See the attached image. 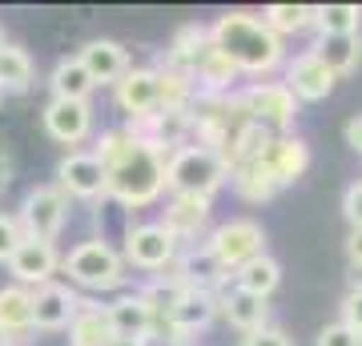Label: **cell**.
I'll list each match as a JSON object with an SVG mask.
<instances>
[{
	"instance_id": "1",
	"label": "cell",
	"mask_w": 362,
	"mask_h": 346,
	"mask_svg": "<svg viewBox=\"0 0 362 346\" xmlns=\"http://www.w3.org/2000/svg\"><path fill=\"white\" fill-rule=\"evenodd\" d=\"M93 154L109 169V197L125 209H145L165 193V154L145 145L129 125L105 129Z\"/></svg>"
},
{
	"instance_id": "2",
	"label": "cell",
	"mask_w": 362,
	"mask_h": 346,
	"mask_svg": "<svg viewBox=\"0 0 362 346\" xmlns=\"http://www.w3.org/2000/svg\"><path fill=\"white\" fill-rule=\"evenodd\" d=\"M209 37H214V49H218L242 77L262 81L266 73H274L286 57L282 37L254 13H221L218 21L209 25Z\"/></svg>"
},
{
	"instance_id": "3",
	"label": "cell",
	"mask_w": 362,
	"mask_h": 346,
	"mask_svg": "<svg viewBox=\"0 0 362 346\" xmlns=\"http://www.w3.org/2000/svg\"><path fill=\"white\" fill-rule=\"evenodd\" d=\"M194 117V145L218 149L221 157L230 154V145L238 142V133L250 125V109L242 101V93H197V101L189 105Z\"/></svg>"
},
{
	"instance_id": "4",
	"label": "cell",
	"mask_w": 362,
	"mask_h": 346,
	"mask_svg": "<svg viewBox=\"0 0 362 346\" xmlns=\"http://www.w3.org/2000/svg\"><path fill=\"white\" fill-rule=\"evenodd\" d=\"M226 181H233L230 161L218 149H206V145H185L177 154H169V161H165V190L169 193L214 197Z\"/></svg>"
},
{
	"instance_id": "5",
	"label": "cell",
	"mask_w": 362,
	"mask_h": 346,
	"mask_svg": "<svg viewBox=\"0 0 362 346\" xmlns=\"http://www.w3.org/2000/svg\"><path fill=\"white\" fill-rule=\"evenodd\" d=\"M125 254H117L109 242H101V238H89V242L73 246L65 254V274L69 282H77L81 290H117V286H125Z\"/></svg>"
},
{
	"instance_id": "6",
	"label": "cell",
	"mask_w": 362,
	"mask_h": 346,
	"mask_svg": "<svg viewBox=\"0 0 362 346\" xmlns=\"http://www.w3.org/2000/svg\"><path fill=\"white\" fill-rule=\"evenodd\" d=\"M206 250L226 274H238L246 262L266 254V230L254 218H230L206 238Z\"/></svg>"
},
{
	"instance_id": "7",
	"label": "cell",
	"mask_w": 362,
	"mask_h": 346,
	"mask_svg": "<svg viewBox=\"0 0 362 346\" xmlns=\"http://www.w3.org/2000/svg\"><path fill=\"white\" fill-rule=\"evenodd\" d=\"M181 258V242L161 226V221H141L125 230V262L145 274H165Z\"/></svg>"
},
{
	"instance_id": "8",
	"label": "cell",
	"mask_w": 362,
	"mask_h": 346,
	"mask_svg": "<svg viewBox=\"0 0 362 346\" xmlns=\"http://www.w3.org/2000/svg\"><path fill=\"white\" fill-rule=\"evenodd\" d=\"M242 101L250 109V121L274 129L278 137H286L298 121V97L286 81H250L242 89Z\"/></svg>"
},
{
	"instance_id": "9",
	"label": "cell",
	"mask_w": 362,
	"mask_h": 346,
	"mask_svg": "<svg viewBox=\"0 0 362 346\" xmlns=\"http://www.w3.org/2000/svg\"><path fill=\"white\" fill-rule=\"evenodd\" d=\"M21 226H25V238H37V242H57L61 230L69 221V197L61 185H33L21 202Z\"/></svg>"
},
{
	"instance_id": "10",
	"label": "cell",
	"mask_w": 362,
	"mask_h": 346,
	"mask_svg": "<svg viewBox=\"0 0 362 346\" xmlns=\"http://www.w3.org/2000/svg\"><path fill=\"white\" fill-rule=\"evenodd\" d=\"M57 185L65 190V197L93 202V197L109 193V169L93 149H69V157H61V166H57Z\"/></svg>"
},
{
	"instance_id": "11",
	"label": "cell",
	"mask_w": 362,
	"mask_h": 346,
	"mask_svg": "<svg viewBox=\"0 0 362 346\" xmlns=\"http://www.w3.org/2000/svg\"><path fill=\"white\" fill-rule=\"evenodd\" d=\"M218 314H221V294H214V290H194V286H189V290L181 294L177 306L161 318V330L169 334V342L177 346V342H185V338H194L197 330H206Z\"/></svg>"
},
{
	"instance_id": "12",
	"label": "cell",
	"mask_w": 362,
	"mask_h": 346,
	"mask_svg": "<svg viewBox=\"0 0 362 346\" xmlns=\"http://www.w3.org/2000/svg\"><path fill=\"white\" fill-rule=\"evenodd\" d=\"M286 85L298 101H326L338 85V73L314 49H306L286 61Z\"/></svg>"
},
{
	"instance_id": "13",
	"label": "cell",
	"mask_w": 362,
	"mask_h": 346,
	"mask_svg": "<svg viewBox=\"0 0 362 346\" xmlns=\"http://www.w3.org/2000/svg\"><path fill=\"white\" fill-rule=\"evenodd\" d=\"M129 129L145 145H153L157 154L169 157V154H177V149L189 145V137H194V117H189V109H161V113L145 117V121H133Z\"/></svg>"
},
{
	"instance_id": "14",
	"label": "cell",
	"mask_w": 362,
	"mask_h": 346,
	"mask_svg": "<svg viewBox=\"0 0 362 346\" xmlns=\"http://www.w3.org/2000/svg\"><path fill=\"white\" fill-rule=\"evenodd\" d=\"M117 109L133 121H145V117L161 113V73L157 69H129L121 85H117Z\"/></svg>"
},
{
	"instance_id": "15",
	"label": "cell",
	"mask_w": 362,
	"mask_h": 346,
	"mask_svg": "<svg viewBox=\"0 0 362 346\" xmlns=\"http://www.w3.org/2000/svg\"><path fill=\"white\" fill-rule=\"evenodd\" d=\"M65 266V258L57 254L52 242H37V238H25L21 250L8 262V274L16 278V286H28V290H40V286L52 282V274Z\"/></svg>"
},
{
	"instance_id": "16",
	"label": "cell",
	"mask_w": 362,
	"mask_h": 346,
	"mask_svg": "<svg viewBox=\"0 0 362 346\" xmlns=\"http://www.w3.org/2000/svg\"><path fill=\"white\" fill-rule=\"evenodd\" d=\"M40 125H45V133L52 142L81 145L93 133V109H89V101H61V97H52L40 109Z\"/></svg>"
},
{
	"instance_id": "17",
	"label": "cell",
	"mask_w": 362,
	"mask_h": 346,
	"mask_svg": "<svg viewBox=\"0 0 362 346\" xmlns=\"http://www.w3.org/2000/svg\"><path fill=\"white\" fill-rule=\"evenodd\" d=\"M81 310V298L73 286L65 282H49L33 290V318H37V330H69L73 318Z\"/></svg>"
},
{
	"instance_id": "18",
	"label": "cell",
	"mask_w": 362,
	"mask_h": 346,
	"mask_svg": "<svg viewBox=\"0 0 362 346\" xmlns=\"http://www.w3.org/2000/svg\"><path fill=\"white\" fill-rule=\"evenodd\" d=\"M209 197H197V193H173L169 205L161 209V226H165L177 242H194L197 233L209 226Z\"/></svg>"
},
{
	"instance_id": "19",
	"label": "cell",
	"mask_w": 362,
	"mask_h": 346,
	"mask_svg": "<svg viewBox=\"0 0 362 346\" xmlns=\"http://www.w3.org/2000/svg\"><path fill=\"white\" fill-rule=\"evenodd\" d=\"M77 57L85 61V69H89V77L97 81V85H113V89L121 85V77L133 69V64H129V52L121 49L117 40H109V37L89 40V45H85Z\"/></svg>"
},
{
	"instance_id": "20",
	"label": "cell",
	"mask_w": 362,
	"mask_h": 346,
	"mask_svg": "<svg viewBox=\"0 0 362 346\" xmlns=\"http://www.w3.org/2000/svg\"><path fill=\"white\" fill-rule=\"evenodd\" d=\"M221 314H226V322H230L233 330H242V334H258L270 326L266 298L250 294V290H238V286H226L221 290Z\"/></svg>"
},
{
	"instance_id": "21",
	"label": "cell",
	"mask_w": 362,
	"mask_h": 346,
	"mask_svg": "<svg viewBox=\"0 0 362 346\" xmlns=\"http://www.w3.org/2000/svg\"><path fill=\"white\" fill-rule=\"evenodd\" d=\"M109 318H113V334H121V338H149V334H157V314L153 306L145 302L141 294H121L109 302Z\"/></svg>"
},
{
	"instance_id": "22",
	"label": "cell",
	"mask_w": 362,
	"mask_h": 346,
	"mask_svg": "<svg viewBox=\"0 0 362 346\" xmlns=\"http://www.w3.org/2000/svg\"><path fill=\"white\" fill-rule=\"evenodd\" d=\"M266 166L274 169V178H278V185H294L306 169H310V145L302 142L298 133H286V137H278V142L270 145V154H266Z\"/></svg>"
},
{
	"instance_id": "23",
	"label": "cell",
	"mask_w": 362,
	"mask_h": 346,
	"mask_svg": "<svg viewBox=\"0 0 362 346\" xmlns=\"http://www.w3.org/2000/svg\"><path fill=\"white\" fill-rule=\"evenodd\" d=\"M209 45H214V37H209L206 25H181L177 33H173V40H169V49H165V64L194 77L202 57L209 52Z\"/></svg>"
},
{
	"instance_id": "24",
	"label": "cell",
	"mask_w": 362,
	"mask_h": 346,
	"mask_svg": "<svg viewBox=\"0 0 362 346\" xmlns=\"http://www.w3.org/2000/svg\"><path fill=\"white\" fill-rule=\"evenodd\" d=\"M113 338H117V334H113L109 306L81 298L77 318H73V326H69V346H109Z\"/></svg>"
},
{
	"instance_id": "25",
	"label": "cell",
	"mask_w": 362,
	"mask_h": 346,
	"mask_svg": "<svg viewBox=\"0 0 362 346\" xmlns=\"http://www.w3.org/2000/svg\"><path fill=\"white\" fill-rule=\"evenodd\" d=\"M37 330L33 318V290L28 286H0V334L4 338H21V334Z\"/></svg>"
},
{
	"instance_id": "26",
	"label": "cell",
	"mask_w": 362,
	"mask_h": 346,
	"mask_svg": "<svg viewBox=\"0 0 362 346\" xmlns=\"http://www.w3.org/2000/svg\"><path fill=\"white\" fill-rule=\"evenodd\" d=\"M52 97H61V101H89V93L97 89V81L89 77V69L81 57H65V61H57L52 69Z\"/></svg>"
},
{
	"instance_id": "27",
	"label": "cell",
	"mask_w": 362,
	"mask_h": 346,
	"mask_svg": "<svg viewBox=\"0 0 362 346\" xmlns=\"http://www.w3.org/2000/svg\"><path fill=\"white\" fill-rule=\"evenodd\" d=\"M233 190L242 193L246 202H270L282 185H278L274 169L266 166V157H262V161H246V166L233 169Z\"/></svg>"
},
{
	"instance_id": "28",
	"label": "cell",
	"mask_w": 362,
	"mask_h": 346,
	"mask_svg": "<svg viewBox=\"0 0 362 346\" xmlns=\"http://www.w3.org/2000/svg\"><path fill=\"white\" fill-rule=\"evenodd\" d=\"M278 282H282V266L270 254L254 258V262H246V266L233 274V286L238 290H250V294H258V298H270L278 290Z\"/></svg>"
},
{
	"instance_id": "29",
	"label": "cell",
	"mask_w": 362,
	"mask_h": 346,
	"mask_svg": "<svg viewBox=\"0 0 362 346\" xmlns=\"http://www.w3.org/2000/svg\"><path fill=\"white\" fill-rule=\"evenodd\" d=\"M33 57L21 45H4L0 49V89L4 93H28L33 89Z\"/></svg>"
},
{
	"instance_id": "30",
	"label": "cell",
	"mask_w": 362,
	"mask_h": 346,
	"mask_svg": "<svg viewBox=\"0 0 362 346\" xmlns=\"http://www.w3.org/2000/svg\"><path fill=\"white\" fill-rule=\"evenodd\" d=\"M314 52L334 69L338 77H346L362 64V37H322L314 45Z\"/></svg>"
},
{
	"instance_id": "31",
	"label": "cell",
	"mask_w": 362,
	"mask_h": 346,
	"mask_svg": "<svg viewBox=\"0 0 362 346\" xmlns=\"http://www.w3.org/2000/svg\"><path fill=\"white\" fill-rule=\"evenodd\" d=\"M262 21L278 37H294V33H302V28H310L318 21V8L314 4H266L262 8Z\"/></svg>"
},
{
	"instance_id": "32",
	"label": "cell",
	"mask_w": 362,
	"mask_h": 346,
	"mask_svg": "<svg viewBox=\"0 0 362 346\" xmlns=\"http://www.w3.org/2000/svg\"><path fill=\"white\" fill-rule=\"evenodd\" d=\"M238 77H242V73H238L214 45H209V52L202 57V64H197V73H194V81H197L202 93H233V81Z\"/></svg>"
},
{
	"instance_id": "33",
	"label": "cell",
	"mask_w": 362,
	"mask_h": 346,
	"mask_svg": "<svg viewBox=\"0 0 362 346\" xmlns=\"http://www.w3.org/2000/svg\"><path fill=\"white\" fill-rule=\"evenodd\" d=\"M362 8L358 4H318V21L314 28L322 37H358Z\"/></svg>"
},
{
	"instance_id": "34",
	"label": "cell",
	"mask_w": 362,
	"mask_h": 346,
	"mask_svg": "<svg viewBox=\"0 0 362 346\" xmlns=\"http://www.w3.org/2000/svg\"><path fill=\"white\" fill-rule=\"evenodd\" d=\"M25 242V226L13 214H0V262H13V254Z\"/></svg>"
},
{
	"instance_id": "35",
	"label": "cell",
	"mask_w": 362,
	"mask_h": 346,
	"mask_svg": "<svg viewBox=\"0 0 362 346\" xmlns=\"http://www.w3.org/2000/svg\"><path fill=\"white\" fill-rule=\"evenodd\" d=\"M342 322H346L350 330H358L362 334V274H354L350 278V290L342 294Z\"/></svg>"
},
{
	"instance_id": "36",
	"label": "cell",
	"mask_w": 362,
	"mask_h": 346,
	"mask_svg": "<svg viewBox=\"0 0 362 346\" xmlns=\"http://www.w3.org/2000/svg\"><path fill=\"white\" fill-rule=\"evenodd\" d=\"M318 346H362V334L350 330L346 322L338 318V322H330V326L318 330Z\"/></svg>"
},
{
	"instance_id": "37",
	"label": "cell",
	"mask_w": 362,
	"mask_h": 346,
	"mask_svg": "<svg viewBox=\"0 0 362 346\" xmlns=\"http://www.w3.org/2000/svg\"><path fill=\"white\" fill-rule=\"evenodd\" d=\"M342 214H346L350 230H362V181L346 185V193H342Z\"/></svg>"
},
{
	"instance_id": "38",
	"label": "cell",
	"mask_w": 362,
	"mask_h": 346,
	"mask_svg": "<svg viewBox=\"0 0 362 346\" xmlns=\"http://www.w3.org/2000/svg\"><path fill=\"white\" fill-rule=\"evenodd\" d=\"M242 346H290V338H286V330H278V326H266V330H258V334H246Z\"/></svg>"
},
{
	"instance_id": "39",
	"label": "cell",
	"mask_w": 362,
	"mask_h": 346,
	"mask_svg": "<svg viewBox=\"0 0 362 346\" xmlns=\"http://www.w3.org/2000/svg\"><path fill=\"white\" fill-rule=\"evenodd\" d=\"M346 262L354 274H362V230H350L346 233Z\"/></svg>"
},
{
	"instance_id": "40",
	"label": "cell",
	"mask_w": 362,
	"mask_h": 346,
	"mask_svg": "<svg viewBox=\"0 0 362 346\" xmlns=\"http://www.w3.org/2000/svg\"><path fill=\"white\" fill-rule=\"evenodd\" d=\"M346 145L362 157V113H354V117L346 121Z\"/></svg>"
},
{
	"instance_id": "41",
	"label": "cell",
	"mask_w": 362,
	"mask_h": 346,
	"mask_svg": "<svg viewBox=\"0 0 362 346\" xmlns=\"http://www.w3.org/2000/svg\"><path fill=\"white\" fill-rule=\"evenodd\" d=\"M8 178H13V161H8V154L0 149V193L8 190Z\"/></svg>"
},
{
	"instance_id": "42",
	"label": "cell",
	"mask_w": 362,
	"mask_h": 346,
	"mask_svg": "<svg viewBox=\"0 0 362 346\" xmlns=\"http://www.w3.org/2000/svg\"><path fill=\"white\" fill-rule=\"evenodd\" d=\"M109 346H149V338H121V334H117Z\"/></svg>"
},
{
	"instance_id": "43",
	"label": "cell",
	"mask_w": 362,
	"mask_h": 346,
	"mask_svg": "<svg viewBox=\"0 0 362 346\" xmlns=\"http://www.w3.org/2000/svg\"><path fill=\"white\" fill-rule=\"evenodd\" d=\"M0 346H13V338H4V334H0Z\"/></svg>"
},
{
	"instance_id": "44",
	"label": "cell",
	"mask_w": 362,
	"mask_h": 346,
	"mask_svg": "<svg viewBox=\"0 0 362 346\" xmlns=\"http://www.w3.org/2000/svg\"><path fill=\"white\" fill-rule=\"evenodd\" d=\"M4 45H8V40H4V33H0V49H4Z\"/></svg>"
},
{
	"instance_id": "45",
	"label": "cell",
	"mask_w": 362,
	"mask_h": 346,
	"mask_svg": "<svg viewBox=\"0 0 362 346\" xmlns=\"http://www.w3.org/2000/svg\"><path fill=\"white\" fill-rule=\"evenodd\" d=\"M177 346H189V342H177Z\"/></svg>"
},
{
	"instance_id": "46",
	"label": "cell",
	"mask_w": 362,
	"mask_h": 346,
	"mask_svg": "<svg viewBox=\"0 0 362 346\" xmlns=\"http://www.w3.org/2000/svg\"><path fill=\"white\" fill-rule=\"evenodd\" d=\"M0 93H4V89H0Z\"/></svg>"
}]
</instances>
